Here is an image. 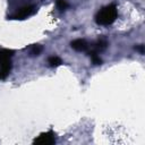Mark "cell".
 <instances>
[{
    "mask_svg": "<svg viewBox=\"0 0 145 145\" xmlns=\"http://www.w3.org/2000/svg\"><path fill=\"white\" fill-rule=\"evenodd\" d=\"M54 143H56L54 134L51 130L46 133H42L37 138L34 139V144H39V145H52Z\"/></svg>",
    "mask_w": 145,
    "mask_h": 145,
    "instance_id": "3957f363",
    "label": "cell"
},
{
    "mask_svg": "<svg viewBox=\"0 0 145 145\" xmlns=\"http://www.w3.org/2000/svg\"><path fill=\"white\" fill-rule=\"evenodd\" d=\"M57 8L59 10H66L68 8V3L66 0H57Z\"/></svg>",
    "mask_w": 145,
    "mask_h": 145,
    "instance_id": "9c48e42d",
    "label": "cell"
},
{
    "mask_svg": "<svg viewBox=\"0 0 145 145\" xmlns=\"http://www.w3.org/2000/svg\"><path fill=\"white\" fill-rule=\"evenodd\" d=\"M117 17H118L117 7L114 3H110L97 11V14L95 15V22L99 25L108 26L112 24L117 19Z\"/></svg>",
    "mask_w": 145,
    "mask_h": 145,
    "instance_id": "6da1fadb",
    "label": "cell"
},
{
    "mask_svg": "<svg viewBox=\"0 0 145 145\" xmlns=\"http://www.w3.org/2000/svg\"><path fill=\"white\" fill-rule=\"evenodd\" d=\"M35 10H36V9H35L34 6H26V7H23V8H20V9L12 16V18H15V19H24V18H26V17L33 15V14L35 12Z\"/></svg>",
    "mask_w": 145,
    "mask_h": 145,
    "instance_id": "277c9868",
    "label": "cell"
},
{
    "mask_svg": "<svg viewBox=\"0 0 145 145\" xmlns=\"http://www.w3.org/2000/svg\"><path fill=\"white\" fill-rule=\"evenodd\" d=\"M135 49H136V50H138L140 53H144V45H142V44H140V45H138V46H135Z\"/></svg>",
    "mask_w": 145,
    "mask_h": 145,
    "instance_id": "8fae6325",
    "label": "cell"
},
{
    "mask_svg": "<svg viewBox=\"0 0 145 145\" xmlns=\"http://www.w3.org/2000/svg\"><path fill=\"white\" fill-rule=\"evenodd\" d=\"M42 51V46L39 44H34L31 48V56H39Z\"/></svg>",
    "mask_w": 145,
    "mask_h": 145,
    "instance_id": "ba28073f",
    "label": "cell"
},
{
    "mask_svg": "<svg viewBox=\"0 0 145 145\" xmlns=\"http://www.w3.org/2000/svg\"><path fill=\"white\" fill-rule=\"evenodd\" d=\"M11 50L0 49V79L6 78L11 69Z\"/></svg>",
    "mask_w": 145,
    "mask_h": 145,
    "instance_id": "7a4b0ae2",
    "label": "cell"
},
{
    "mask_svg": "<svg viewBox=\"0 0 145 145\" xmlns=\"http://www.w3.org/2000/svg\"><path fill=\"white\" fill-rule=\"evenodd\" d=\"M89 57H91V59H92V61H93L94 65H101L102 63V60H101V58L97 54H92Z\"/></svg>",
    "mask_w": 145,
    "mask_h": 145,
    "instance_id": "30bf717a",
    "label": "cell"
},
{
    "mask_svg": "<svg viewBox=\"0 0 145 145\" xmlns=\"http://www.w3.org/2000/svg\"><path fill=\"white\" fill-rule=\"evenodd\" d=\"M71 48L76 51H87L89 45L88 43L86 42V40L84 39H77V40H74L71 43H70Z\"/></svg>",
    "mask_w": 145,
    "mask_h": 145,
    "instance_id": "8992f818",
    "label": "cell"
},
{
    "mask_svg": "<svg viewBox=\"0 0 145 145\" xmlns=\"http://www.w3.org/2000/svg\"><path fill=\"white\" fill-rule=\"evenodd\" d=\"M48 63H49L50 67H58V66H60L62 63V61H61V59L59 57L52 56V57H50L48 59Z\"/></svg>",
    "mask_w": 145,
    "mask_h": 145,
    "instance_id": "52a82bcc",
    "label": "cell"
},
{
    "mask_svg": "<svg viewBox=\"0 0 145 145\" xmlns=\"http://www.w3.org/2000/svg\"><path fill=\"white\" fill-rule=\"evenodd\" d=\"M106 46H108V42H106L104 39H100V40H97L95 43H93L92 49L87 51V54H88V56L97 54L99 52H102L103 50H105Z\"/></svg>",
    "mask_w": 145,
    "mask_h": 145,
    "instance_id": "5b68a950",
    "label": "cell"
}]
</instances>
